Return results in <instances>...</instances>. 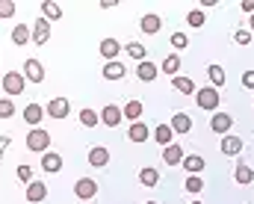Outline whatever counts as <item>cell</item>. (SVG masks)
Returning a JSON list of instances; mask_svg holds the SVG:
<instances>
[{
    "label": "cell",
    "mask_w": 254,
    "mask_h": 204,
    "mask_svg": "<svg viewBox=\"0 0 254 204\" xmlns=\"http://www.w3.org/2000/svg\"><path fill=\"white\" fill-rule=\"evenodd\" d=\"M195 101H198V107H201V110H207V113H216V107H219L222 95H219V89L207 86V89H198V92H195Z\"/></svg>",
    "instance_id": "6da1fadb"
},
{
    "label": "cell",
    "mask_w": 254,
    "mask_h": 204,
    "mask_svg": "<svg viewBox=\"0 0 254 204\" xmlns=\"http://www.w3.org/2000/svg\"><path fill=\"white\" fill-rule=\"evenodd\" d=\"M48 145H51V134H48V131H42V128H30V134H27V148H30V151H42V154H48Z\"/></svg>",
    "instance_id": "7a4b0ae2"
},
{
    "label": "cell",
    "mask_w": 254,
    "mask_h": 204,
    "mask_svg": "<svg viewBox=\"0 0 254 204\" xmlns=\"http://www.w3.org/2000/svg\"><path fill=\"white\" fill-rule=\"evenodd\" d=\"M3 92H6V95H21V92H24V74L6 71V74H3Z\"/></svg>",
    "instance_id": "3957f363"
},
{
    "label": "cell",
    "mask_w": 254,
    "mask_h": 204,
    "mask_svg": "<svg viewBox=\"0 0 254 204\" xmlns=\"http://www.w3.org/2000/svg\"><path fill=\"white\" fill-rule=\"evenodd\" d=\"M51 39V21L48 18H36L33 21V45H45Z\"/></svg>",
    "instance_id": "277c9868"
},
{
    "label": "cell",
    "mask_w": 254,
    "mask_h": 204,
    "mask_svg": "<svg viewBox=\"0 0 254 204\" xmlns=\"http://www.w3.org/2000/svg\"><path fill=\"white\" fill-rule=\"evenodd\" d=\"M68 110H71L68 98H51V104L45 107V113H48L51 119H65V116H68Z\"/></svg>",
    "instance_id": "5b68a950"
},
{
    "label": "cell",
    "mask_w": 254,
    "mask_h": 204,
    "mask_svg": "<svg viewBox=\"0 0 254 204\" xmlns=\"http://www.w3.org/2000/svg\"><path fill=\"white\" fill-rule=\"evenodd\" d=\"M45 199H48V187H45L42 181H30V184H27V202L39 204V202H45Z\"/></svg>",
    "instance_id": "8992f818"
},
{
    "label": "cell",
    "mask_w": 254,
    "mask_h": 204,
    "mask_svg": "<svg viewBox=\"0 0 254 204\" xmlns=\"http://www.w3.org/2000/svg\"><path fill=\"white\" fill-rule=\"evenodd\" d=\"M231 128H234V119H231L228 113H216V116L210 119V131H213V134H228Z\"/></svg>",
    "instance_id": "52a82bcc"
},
{
    "label": "cell",
    "mask_w": 254,
    "mask_h": 204,
    "mask_svg": "<svg viewBox=\"0 0 254 204\" xmlns=\"http://www.w3.org/2000/svg\"><path fill=\"white\" fill-rule=\"evenodd\" d=\"M163 163H169V166H181V163H184V148H181L178 142L166 145V148H163Z\"/></svg>",
    "instance_id": "ba28073f"
},
{
    "label": "cell",
    "mask_w": 254,
    "mask_h": 204,
    "mask_svg": "<svg viewBox=\"0 0 254 204\" xmlns=\"http://www.w3.org/2000/svg\"><path fill=\"white\" fill-rule=\"evenodd\" d=\"M95 193H98V184H95L92 178H80V181L74 184V196H77V199H92Z\"/></svg>",
    "instance_id": "9c48e42d"
},
{
    "label": "cell",
    "mask_w": 254,
    "mask_h": 204,
    "mask_svg": "<svg viewBox=\"0 0 254 204\" xmlns=\"http://www.w3.org/2000/svg\"><path fill=\"white\" fill-rule=\"evenodd\" d=\"M107 163H110V151H107L104 145H98V148L89 151V166H92V169H104Z\"/></svg>",
    "instance_id": "30bf717a"
},
{
    "label": "cell",
    "mask_w": 254,
    "mask_h": 204,
    "mask_svg": "<svg viewBox=\"0 0 254 204\" xmlns=\"http://www.w3.org/2000/svg\"><path fill=\"white\" fill-rule=\"evenodd\" d=\"M42 119H45V107H39V104H30V107L24 110V122H27L30 128H39V125H42Z\"/></svg>",
    "instance_id": "8fae6325"
},
{
    "label": "cell",
    "mask_w": 254,
    "mask_h": 204,
    "mask_svg": "<svg viewBox=\"0 0 254 204\" xmlns=\"http://www.w3.org/2000/svg\"><path fill=\"white\" fill-rule=\"evenodd\" d=\"M240 151H243V139L240 136H225L222 139V154L225 157H240Z\"/></svg>",
    "instance_id": "7c38bea8"
},
{
    "label": "cell",
    "mask_w": 254,
    "mask_h": 204,
    "mask_svg": "<svg viewBox=\"0 0 254 204\" xmlns=\"http://www.w3.org/2000/svg\"><path fill=\"white\" fill-rule=\"evenodd\" d=\"M24 74H27V80H33V83H42L45 80V68L39 60H27L24 63Z\"/></svg>",
    "instance_id": "4fadbf2b"
},
{
    "label": "cell",
    "mask_w": 254,
    "mask_h": 204,
    "mask_svg": "<svg viewBox=\"0 0 254 204\" xmlns=\"http://www.w3.org/2000/svg\"><path fill=\"white\" fill-rule=\"evenodd\" d=\"M157 74H160V68L154 66V63H148V60H142V63L136 66V77H139V80H145V83L157 80Z\"/></svg>",
    "instance_id": "5bb4252c"
},
{
    "label": "cell",
    "mask_w": 254,
    "mask_h": 204,
    "mask_svg": "<svg viewBox=\"0 0 254 204\" xmlns=\"http://www.w3.org/2000/svg\"><path fill=\"white\" fill-rule=\"evenodd\" d=\"M127 139H130V142H145V139H151L148 125H145V122H133L130 131H127Z\"/></svg>",
    "instance_id": "9a60e30c"
},
{
    "label": "cell",
    "mask_w": 254,
    "mask_h": 204,
    "mask_svg": "<svg viewBox=\"0 0 254 204\" xmlns=\"http://www.w3.org/2000/svg\"><path fill=\"white\" fill-rule=\"evenodd\" d=\"M101 119H104V125H107V128H119V122L125 119V113H122L119 107H113V104H110V107H104Z\"/></svg>",
    "instance_id": "2e32d148"
},
{
    "label": "cell",
    "mask_w": 254,
    "mask_h": 204,
    "mask_svg": "<svg viewBox=\"0 0 254 204\" xmlns=\"http://www.w3.org/2000/svg\"><path fill=\"white\" fill-rule=\"evenodd\" d=\"M42 169H45V172H51V175L63 172V157H60V154H54V151H48V154L42 157Z\"/></svg>",
    "instance_id": "e0dca14e"
},
{
    "label": "cell",
    "mask_w": 254,
    "mask_h": 204,
    "mask_svg": "<svg viewBox=\"0 0 254 204\" xmlns=\"http://www.w3.org/2000/svg\"><path fill=\"white\" fill-rule=\"evenodd\" d=\"M172 131H175V134H190L192 131V119L190 116H187V113H175V119H172Z\"/></svg>",
    "instance_id": "ac0fdd59"
},
{
    "label": "cell",
    "mask_w": 254,
    "mask_h": 204,
    "mask_svg": "<svg viewBox=\"0 0 254 204\" xmlns=\"http://www.w3.org/2000/svg\"><path fill=\"white\" fill-rule=\"evenodd\" d=\"M119 51H122V45H119L116 39H104V42H101V57H104V60H110V63H116V57H119Z\"/></svg>",
    "instance_id": "d6986e66"
},
{
    "label": "cell",
    "mask_w": 254,
    "mask_h": 204,
    "mask_svg": "<svg viewBox=\"0 0 254 204\" xmlns=\"http://www.w3.org/2000/svg\"><path fill=\"white\" fill-rule=\"evenodd\" d=\"M154 139L166 148V145H172L175 142V131H172V125H157L154 128Z\"/></svg>",
    "instance_id": "ffe728a7"
},
{
    "label": "cell",
    "mask_w": 254,
    "mask_h": 204,
    "mask_svg": "<svg viewBox=\"0 0 254 204\" xmlns=\"http://www.w3.org/2000/svg\"><path fill=\"white\" fill-rule=\"evenodd\" d=\"M234 181H237V184H243V187H249V184L254 181V169H252V166H246V163H240V166L234 169Z\"/></svg>",
    "instance_id": "44dd1931"
},
{
    "label": "cell",
    "mask_w": 254,
    "mask_h": 204,
    "mask_svg": "<svg viewBox=\"0 0 254 204\" xmlns=\"http://www.w3.org/2000/svg\"><path fill=\"white\" fill-rule=\"evenodd\" d=\"M190 175H201L204 172V157H198V154H190V157H184V163H181Z\"/></svg>",
    "instance_id": "7402d4cb"
},
{
    "label": "cell",
    "mask_w": 254,
    "mask_h": 204,
    "mask_svg": "<svg viewBox=\"0 0 254 204\" xmlns=\"http://www.w3.org/2000/svg\"><path fill=\"white\" fill-rule=\"evenodd\" d=\"M157 181H160V172H157L154 166H145V169L139 172V184H142V187H157Z\"/></svg>",
    "instance_id": "603a6c76"
},
{
    "label": "cell",
    "mask_w": 254,
    "mask_h": 204,
    "mask_svg": "<svg viewBox=\"0 0 254 204\" xmlns=\"http://www.w3.org/2000/svg\"><path fill=\"white\" fill-rule=\"evenodd\" d=\"M207 74H210V83H213V89H219V86H225V80H228V74H225V68L222 66H213L207 68Z\"/></svg>",
    "instance_id": "cb8c5ba5"
},
{
    "label": "cell",
    "mask_w": 254,
    "mask_h": 204,
    "mask_svg": "<svg viewBox=\"0 0 254 204\" xmlns=\"http://www.w3.org/2000/svg\"><path fill=\"white\" fill-rule=\"evenodd\" d=\"M42 18H48V21H60V18H63V6L45 0V3H42Z\"/></svg>",
    "instance_id": "d4e9b609"
},
{
    "label": "cell",
    "mask_w": 254,
    "mask_h": 204,
    "mask_svg": "<svg viewBox=\"0 0 254 204\" xmlns=\"http://www.w3.org/2000/svg\"><path fill=\"white\" fill-rule=\"evenodd\" d=\"M30 39H33V30H30L27 24H18V27L12 30V42H15V45H27Z\"/></svg>",
    "instance_id": "484cf974"
},
{
    "label": "cell",
    "mask_w": 254,
    "mask_h": 204,
    "mask_svg": "<svg viewBox=\"0 0 254 204\" xmlns=\"http://www.w3.org/2000/svg\"><path fill=\"white\" fill-rule=\"evenodd\" d=\"M172 86L178 89V92H184V95H195V83H192L190 77H172Z\"/></svg>",
    "instance_id": "4316f807"
},
{
    "label": "cell",
    "mask_w": 254,
    "mask_h": 204,
    "mask_svg": "<svg viewBox=\"0 0 254 204\" xmlns=\"http://www.w3.org/2000/svg\"><path fill=\"white\" fill-rule=\"evenodd\" d=\"M125 71L127 68L122 66V63H107V66H104V77H107V80H122Z\"/></svg>",
    "instance_id": "83f0119b"
},
{
    "label": "cell",
    "mask_w": 254,
    "mask_h": 204,
    "mask_svg": "<svg viewBox=\"0 0 254 204\" xmlns=\"http://www.w3.org/2000/svg\"><path fill=\"white\" fill-rule=\"evenodd\" d=\"M160 27H163L160 15H142V30L145 33H160Z\"/></svg>",
    "instance_id": "f1b7e54d"
},
{
    "label": "cell",
    "mask_w": 254,
    "mask_h": 204,
    "mask_svg": "<svg viewBox=\"0 0 254 204\" xmlns=\"http://www.w3.org/2000/svg\"><path fill=\"white\" fill-rule=\"evenodd\" d=\"M163 71L172 74V77H178V71H181V57H178V54H169V57L163 60Z\"/></svg>",
    "instance_id": "f546056e"
},
{
    "label": "cell",
    "mask_w": 254,
    "mask_h": 204,
    "mask_svg": "<svg viewBox=\"0 0 254 204\" xmlns=\"http://www.w3.org/2000/svg\"><path fill=\"white\" fill-rule=\"evenodd\" d=\"M98 122H101V116H98L95 110H89V107L80 110V125H83V128H95Z\"/></svg>",
    "instance_id": "4dcf8cb0"
},
{
    "label": "cell",
    "mask_w": 254,
    "mask_h": 204,
    "mask_svg": "<svg viewBox=\"0 0 254 204\" xmlns=\"http://www.w3.org/2000/svg\"><path fill=\"white\" fill-rule=\"evenodd\" d=\"M122 113H125V119L139 122V116H142V101H127V107L122 110Z\"/></svg>",
    "instance_id": "1f68e13d"
},
{
    "label": "cell",
    "mask_w": 254,
    "mask_h": 204,
    "mask_svg": "<svg viewBox=\"0 0 254 204\" xmlns=\"http://www.w3.org/2000/svg\"><path fill=\"white\" fill-rule=\"evenodd\" d=\"M187 24H190V27H195V30H201V27L207 24V15H204L201 9H192L190 15H187Z\"/></svg>",
    "instance_id": "d6a6232c"
},
{
    "label": "cell",
    "mask_w": 254,
    "mask_h": 204,
    "mask_svg": "<svg viewBox=\"0 0 254 204\" xmlns=\"http://www.w3.org/2000/svg\"><path fill=\"white\" fill-rule=\"evenodd\" d=\"M127 54H130L133 60H139V63H142V60L148 57V51H145V45H139V42H130V45H127Z\"/></svg>",
    "instance_id": "836d02e7"
},
{
    "label": "cell",
    "mask_w": 254,
    "mask_h": 204,
    "mask_svg": "<svg viewBox=\"0 0 254 204\" xmlns=\"http://www.w3.org/2000/svg\"><path fill=\"white\" fill-rule=\"evenodd\" d=\"M201 190H204V181H201V175H190V178H187V193H195V196H198Z\"/></svg>",
    "instance_id": "e575fe53"
},
{
    "label": "cell",
    "mask_w": 254,
    "mask_h": 204,
    "mask_svg": "<svg viewBox=\"0 0 254 204\" xmlns=\"http://www.w3.org/2000/svg\"><path fill=\"white\" fill-rule=\"evenodd\" d=\"M169 42H172V48H175V51H184V48L190 45L187 33H172V39H169Z\"/></svg>",
    "instance_id": "d590c367"
},
{
    "label": "cell",
    "mask_w": 254,
    "mask_h": 204,
    "mask_svg": "<svg viewBox=\"0 0 254 204\" xmlns=\"http://www.w3.org/2000/svg\"><path fill=\"white\" fill-rule=\"evenodd\" d=\"M15 116V104L9 98H0V119H12Z\"/></svg>",
    "instance_id": "8d00e7d4"
},
{
    "label": "cell",
    "mask_w": 254,
    "mask_h": 204,
    "mask_svg": "<svg viewBox=\"0 0 254 204\" xmlns=\"http://www.w3.org/2000/svg\"><path fill=\"white\" fill-rule=\"evenodd\" d=\"M15 15V3L12 0H0V18H12Z\"/></svg>",
    "instance_id": "74e56055"
},
{
    "label": "cell",
    "mask_w": 254,
    "mask_h": 204,
    "mask_svg": "<svg viewBox=\"0 0 254 204\" xmlns=\"http://www.w3.org/2000/svg\"><path fill=\"white\" fill-rule=\"evenodd\" d=\"M234 42H237V45H249V42H252V30H237V33H234Z\"/></svg>",
    "instance_id": "f35d334b"
},
{
    "label": "cell",
    "mask_w": 254,
    "mask_h": 204,
    "mask_svg": "<svg viewBox=\"0 0 254 204\" xmlns=\"http://www.w3.org/2000/svg\"><path fill=\"white\" fill-rule=\"evenodd\" d=\"M18 178H21L24 184H30V181H33V169H30V166H18Z\"/></svg>",
    "instance_id": "ab89813d"
},
{
    "label": "cell",
    "mask_w": 254,
    "mask_h": 204,
    "mask_svg": "<svg viewBox=\"0 0 254 204\" xmlns=\"http://www.w3.org/2000/svg\"><path fill=\"white\" fill-rule=\"evenodd\" d=\"M243 86L246 89H254V71H243Z\"/></svg>",
    "instance_id": "60d3db41"
},
{
    "label": "cell",
    "mask_w": 254,
    "mask_h": 204,
    "mask_svg": "<svg viewBox=\"0 0 254 204\" xmlns=\"http://www.w3.org/2000/svg\"><path fill=\"white\" fill-rule=\"evenodd\" d=\"M243 12H252L254 15V0H243Z\"/></svg>",
    "instance_id": "b9f144b4"
},
{
    "label": "cell",
    "mask_w": 254,
    "mask_h": 204,
    "mask_svg": "<svg viewBox=\"0 0 254 204\" xmlns=\"http://www.w3.org/2000/svg\"><path fill=\"white\" fill-rule=\"evenodd\" d=\"M6 142H9V136H0V157H3V148H6Z\"/></svg>",
    "instance_id": "7bdbcfd3"
},
{
    "label": "cell",
    "mask_w": 254,
    "mask_h": 204,
    "mask_svg": "<svg viewBox=\"0 0 254 204\" xmlns=\"http://www.w3.org/2000/svg\"><path fill=\"white\" fill-rule=\"evenodd\" d=\"M249 24H252V33H254V15H252V21H249Z\"/></svg>",
    "instance_id": "ee69618b"
},
{
    "label": "cell",
    "mask_w": 254,
    "mask_h": 204,
    "mask_svg": "<svg viewBox=\"0 0 254 204\" xmlns=\"http://www.w3.org/2000/svg\"><path fill=\"white\" fill-rule=\"evenodd\" d=\"M192 204H201V202H192Z\"/></svg>",
    "instance_id": "f6af8a7d"
},
{
    "label": "cell",
    "mask_w": 254,
    "mask_h": 204,
    "mask_svg": "<svg viewBox=\"0 0 254 204\" xmlns=\"http://www.w3.org/2000/svg\"><path fill=\"white\" fill-rule=\"evenodd\" d=\"M148 204H154V202H148Z\"/></svg>",
    "instance_id": "bcb514c9"
}]
</instances>
